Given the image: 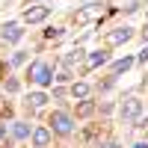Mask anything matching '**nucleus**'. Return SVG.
<instances>
[{
  "mask_svg": "<svg viewBox=\"0 0 148 148\" xmlns=\"http://www.w3.org/2000/svg\"><path fill=\"white\" fill-rule=\"evenodd\" d=\"M30 80L39 83V86H51V83H53L51 65H47V62H33V65H30Z\"/></svg>",
  "mask_w": 148,
  "mask_h": 148,
  "instance_id": "1",
  "label": "nucleus"
},
{
  "mask_svg": "<svg viewBox=\"0 0 148 148\" xmlns=\"http://www.w3.org/2000/svg\"><path fill=\"white\" fill-rule=\"evenodd\" d=\"M139 113H142V101H139V98H136V95L125 98V104H121V116L133 121V119H139Z\"/></svg>",
  "mask_w": 148,
  "mask_h": 148,
  "instance_id": "2",
  "label": "nucleus"
},
{
  "mask_svg": "<svg viewBox=\"0 0 148 148\" xmlns=\"http://www.w3.org/2000/svg\"><path fill=\"white\" fill-rule=\"evenodd\" d=\"M51 125H53V130H56V133H62V136H65V133H71V116H68V113H59V110H56V113L51 116Z\"/></svg>",
  "mask_w": 148,
  "mask_h": 148,
  "instance_id": "3",
  "label": "nucleus"
},
{
  "mask_svg": "<svg viewBox=\"0 0 148 148\" xmlns=\"http://www.w3.org/2000/svg\"><path fill=\"white\" fill-rule=\"evenodd\" d=\"M47 15H51V6H30L27 12H24V21H27V24H39Z\"/></svg>",
  "mask_w": 148,
  "mask_h": 148,
  "instance_id": "4",
  "label": "nucleus"
},
{
  "mask_svg": "<svg viewBox=\"0 0 148 148\" xmlns=\"http://www.w3.org/2000/svg\"><path fill=\"white\" fill-rule=\"evenodd\" d=\"M98 18H101V6L98 3H92L89 9L77 12V24H89V21H98Z\"/></svg>",
  "mask_w": 148,
  "mask_h": 148,
  "instance_id": "5",
  "label": "nucleus"
},
{
  "mask_svg": "<svg viewBox=\"0 0 148 148\" xmlns=\"http://www.w3.org/2000/svg\"><path fill=\"white\" fill-rule=\"evenodd\" d=\"M130 36H133V30H130V27H119V30L110 33L107 39H110V45H121V42H130Z\"/></svg>",
  "mask_w": 148,
  "mask_h": 148,
  "instance_id": "6",
  "label": "nucleus"
},
{
  "mask_svg": "<svg viewBox=\"0 0 148 148\" xmlns=\"http://www.w3.org/2000/svg\"><path fill=\"white\" fill-rule=\"evenodd\" d=\"M47 142H51V130L47 127H36L33 130V145L36 148H47Z\"/></svg>",
  "mask_w": 148,
  "mask_h": 148,
  "instance_id": "7",
  "label": "nucleus"
},
{
  "mask_svg": "<svg viewBox=\"0 0 148 148\" xmlns=\"http://www.w3.org/2000/svg\"><path fill=\"white\" fill-rule=\"evenodd\" d=\"M0 36H3V42H18L21 36H24V30L18 27V24H6V27H3V33H0Z\"/></svg>",
  "mask_w": 148,
  "mask_h": 148,
  "instance_id": "8",
  "label": "nucleus"
},
{
  "mask_svg": "<svg viewBox=\"0 0 148 148\" xmlns=\"http://www.w3.org/2000/svg\"><path fill=\"white\" fill-rule=\"evenodd\" d=\"M107 59H110L107 51H95V53H89V62H86V65H89V68H98V65H104Z\"/></svg>",
  "mask_w": 148,
  "mask_h": 148,
  "instance_id": "9",
  "label": "nucleus"
},
{
  "mask_svg": "<svg viewBox=\"0 0 148 148\" xmlns=\"http://www.w3.org/2000/svg\"><path fill=\"white\" fill-rule=\"evenodd\" d=\"M27 104H30L33 110H39V107H45V104H47V95H45V92H33V95L27 98Z\"/></svg>",
  "mask_w": 148,
  "mask_h": 148,
  "instance_id": "10",
  "label": "nucleus"
},
{
  "mask_svg": "<svg viewBox=\"0 0 148 148\" xmlns=\"http://www.w3.org/2000/svg\"><path fill=\"white\" fill-rule=\"evenodd\" d=\"M12 136H18V139H24V136H30V127L24 125V121H15V125H12Z\"/></svg>",
  "mask_w": 148,
  "mask_h": 148,
  "instance_id": "11",
  "label": "nucleus"
},
{
  "mask_svg": "<svg viewBox=\"0 0 148 148\" xmlns=\"http://www.w3.org/2000/svg\"><path fill=\"white\" fill-rule=\"evenodd\" d=\"M71 95H74V98H80V101H86V95H89V86H86V83H74V86H71Z\"/></svg>",
  "mask_w": 148,
  "mask_h": 148,
  "instance_id": "12",
  "label": "nucleus"
},
{
  "mask_svg": "<svg viewBox=\"0 0 148 148\" xmlns=\"http://www.w3.org/2000/svg\"><path fill=\"white\" fill-rule=\"evenodd\" d=\"M133 65V59L130 56H125V59H119V62H113V74H121V71H127Z\"/></svg>",
  "mask_w": 148,
  "mask_h": 148,
  "instance_id": "13",
  "label": "nucleus"
},
{
  "mask_svg": "<svg viewBox=\"0 0 148 148\" xmlns=\"http://www.w3.org/2000/svg\"><path fill=\"white\" fill-rule=\"evenodd\" d=\"M92 113H95V104H92V101H83V104L77 107V116H92Z\"/></svg>",
  "mask_w": 148,
  "mask_h": 148,
  "instance_id": "14",
  "label": "nucleus"
},
{
  "mask_svg": "<svg viewBox=\"0 0 148 148\" xmlns=\"http://www.w3.org/2000/svg\"><path fill=\"white\" fill-rule=\"evenodd\" d=\"M24 59H27V56H24V53H15V56H12V65H21Z\"/></svg>",
  "mask_w": 148,
  "mask_h": 148,
  "instance_id": "15",
  "label": "nucleus"
},
{
  "mask_svg": "<svg viewBox=\"0 0 148 148\" xmlns=\"http://www.w3.org/2000/svg\"><path fill=\"white\" fill-rule=\"evenodd\" d=\"M139 59H142V62H148V47H145V51L139 53Z\"/></svg>",
  "mask_w": 148,
  "mask_h": 148,
  "instance_id": "16",
  "label": "nucleus"
},
{
  "mask_svg": "<svg viewBox=\"0 0 148 148\" xmlns=\"http://www.w3.org/2000/svg\"><path fill=\"white\" fill-rule=\"evenodd\" d=\"M104 148H119V142H107V145H104Z\"/></svg>",
  "mask_w": 148,
  "mask_h": 148,
  "instance_id": "17",
  "label": "nucleus"
},
{
  "mask_svg": "<svg viewBox=\"0 0 148 148\" xmlns=\"http://www.w3.org/2000/svg\"><path fill=\"white\" fill-rule=\"evenodd\" d=\"M142 36H145V42H148V24H145V30H142Z\"/></svg>",
  "mask_w": 148,
  "mask_h": 148,
  "instance_id": "18",
  "label": "nucleus"
},
{
  "mask_svg": "<svg viewBox=\"0 0 148 148\" xmlns=\"http://www.w3.org/2000/svg\"><path fill=\"white\" fill-rule=\"evenodd\" d=\"M133 148H148V145H145V142H139V145H133Z\"/></svg>",
  "mask_w": 148,
  "mask_h": 148,
  "instance_id": "19",
  "label": "nucleus"
},
{
  "mask_svg": "<svg viewBox=\"0 0 148 148\" xmlns=\"http://www.w3.org/2000/svg\"><path fill=\"white\" fill-rule=\"evenodd\" d=\"M3 133H6V127H0V136H3Z\"/></svg>",
  "mask_w": 148,
  "mask_h": 148,
  "instance_id": "20",
  "label": "nucleus"
}]
</instances>
